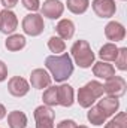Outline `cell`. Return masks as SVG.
Instances as JSON below:
<instances>
[{
    "label": "cell",
    "mask_w": 127,
    "mask_h": 128,
    "mask_svg": "<svg viewBox=\"0 0 127 128\" xmlns=\"http://www.w3.org/2000/svg\"><path fill=\"white\" fill-rule=\"evenodd\" d=\"M5 116H6V107L0 103V119H3Z\"/></svg>",
    "instance_id": "30"
},
{
    "label": "cell",
    "mask_w": 127,
    "mask_h": 128,
    "mask_svg": "<svg viewBox=\"0 0 127 128\" xmlns=\"http://www.w3.org/2000/svg\"><path fill=\"white\" fill-rule=\"evenodd\" d=\"M8 78V67L3 61H0V82H3Z\"/></svg>",
    "instance_id": "28"
},
{
    "label": "cell",
    "mask_w": 127,
    "mask_h": 128,
    "mask_svg": "<svg viewBox=\"0 0 127 128\" xmlns=\"http://www.w3.org/2000/svg\"><path fill=\"white\" fill-rule=\"evenodd\" d=\"M93 73H94V76L106 80L115 74V67L112 64H109L108 61H99V63L93 64Z\"/></svg>",
    "instance_id": "15"
},
{
    "label": "cell",
    "mask_w": 127,
    "mask_h": 128,
    "mask_svg": "<svg viewBox=\"0 0 127 128\" xmlns=\"http://www.w3.org/2000/svg\"><path fill=\"white\" fill-rule=\"evenodd\" d=\"M45 28V22H43V18L42 15L39 14H29L24 16L23 20V30L26 34L29 36H39L42 34Z\"/></svg>",
    "instance_id": "4"
},
{
    "label": "cell",
    "mask_w": 127,
    "mask_h": 128,
    "mask_svg": "<svg viewBox=\"0 0 127 128\" xmlns=\"http://www.w3.org/2000/svg\"><path fill=\"white\" fill-rule=\"evenodd\" d=\"M48 48H49L51 52H54V54L57 55V54L64 52L66 43H64L63 39H60V37H57V36H52V37H49V40H48Z\"/></svg>",
    "instance_id": "23"
},
{
    "label": "cell",
    "mask_w": 127,
    "mask_h": 128,
    "mask_svg": "<svg viewBox=\"0 0 127 128\" xmlns=\"http://www.w3.org/2000/svg\"><path fill=\"white\" fill-rule=\"evenodd\" d=\"M70 54L75 60V64H78L81 68H88L91 64H94V54L87 40H76L72 45Z\"/></svg>",
    "instance_id": "3"
},
{
    "label": "cell",
    "mask_w": 127,
    "mask_h": 128,
    "mask_svg": "<svg viewBox=\"0 0 127 128\" xmlns=\"http://www.w3.org/2000/svg\"><path fill=\"white\" fill-rule=\"evenodd\" d=\"M0 3L5 6V9H12L18 3V0H0Z\"/></svg>",
    "instance_id": "29"
},
{
    "label": "cell",
    "mask_w": 127,
    "mask_h": 128,
    "mask_svg": "<svg viewBox=\"0 0 127 128\" xmlns=\"http://www.w3.org/2000/svg\"><path fill=\"white\" fill-rule=\"evenodd\" d=\"M93 10L100 18H111L115 15L117 6L114 0H93Z\"/></svg>",
    "instance_id": "8"
},
{
    "label": "cell",
    "mask_w": 127,
    "mask_h": 128,
    "mask_svg": "<svg viewBox=\"0 0 127 128\" xmlns=\"http://www.w3.org/2000/svg\"><path fill=\"white\" fill-rule=\"evenodd\" d=\"M30 84L33 88H37V90L48 88L51 85V76L43 68H34L30 74Z\"/></svg>",
    "instance_id": "12"
},
{
    "label": "cell",
    "mask_w": 127,
    "mask_h": 128,
    "mask_svg": "<svg viewBox=\"0 0 127 128\" xmlns=\"http://www.w3.org/2000/svg\"><path fill=\"white\" fill-rule=\"evenodd\" d=\"M55 113L49 106H39L34 110L36 128H54Z\"/></svg>",
    "instance_id": "5"
},
{
    "label": "cell",
    "mask_w": 127,
    "mask_h": 128,
    "mask_svg": "<svg viewBox=\"0 0 127 128\" xmlns=\"http://www.w3.org/2000/svg\"><path fill=\"white\" fill-rule=\"evenodd\" d=\"M30 90L29 82L21 76H14L8 82V91L14 97H24Z\"/></svg>",
    "instance_id": "10"
},
{
    "label": "cell",
    "mask_w": 127,
    "mask_h": 128,
    "mask_svg": "<svg viewBox=\"0 0 127 128\" xmlns=\"http://www.w3.org/2000/svg\"><path fill=\"white\" fill-rule=\"evenodd\" d=\"M66 4H67V9H69L72 14L79 15V14H84V12L88 9L90 2H88V0H67Z\"/></svg>",
    "instance_id": "21"
},
{
    "label": "cell",
    "mask_w": 127,
    "mask_h": 128,
    "mask_svg": "<svg viewBox=\"0 0 127 128\" xmlns=\"http://www.w3.org/2000/svg\"><path fill=\"white\" fill-rule=\"evenodd\" d=\"M45 66L51 72V76L55 82L67 80L73 73V63L67 52L61 55H49L45 58Z\"/></svg>",
    "instance_id": "1"
},
{
    "label": "cell",
    "mask_w": 127,
    "mask_h": 128,
    "mask_svg": "<svg viewBox=\"0 0 127 128\" xmlns=\"http://www.w3.org/2000/svg\"><path fill=\"white\" fill-rule=\"evenodd\" d=\"M40 10H42V16H46L49 20H57L63 15L64 4L60 0H45Z\"/></svg>",
    "instance_id": "9"
},
{
    "label": "cell",
    "mask_w": 127,
    "mask_h": 128,
    "mask_svg": "<svg viewBox=\"0 0 127 128\" xmlns=\"http://www.w3.org/2000/svg\"><path fill=\"white\" fill-rule=\"evenodd\" d=\"M105 36L108 40L112 42H121L126 37V28L123 27V24L117 22V21H111L106 24L105 27Z\"/></svg>",
    "instance_id": "11"
},
{
    "label": "cell",
    "mask_w": 127,
    "mask_h": 128,
    "mask_svg": "<svg viewBox=\"0 0 127 128\" xmlns=\"http://www.w3.org/2000/svg\"><path fill=\"white\" fill-rule=\"evenodd\" d=\"M103 88H105V92L108 94V97H115V98H118V97L124 96L127 84H126V80H124V78L114 74L112 78L106 79V84L103 85Z\"/></svg>",
    "instance_id": "6"
},
{
    "label": "cell",
    "mask_w": 127,
    "mask_h": 128,
    "mask_svg": "<svg viewBox=\"0 0 127 128\" xmlns=\"http://www.w3.org/2000/svg\"><path fill=\"white\" fill-rule=\"evenodd\" d=\"M76 128H88V127H85V125H79V127H76Z\"/></svg>",
    "instance_id": "31"
},
{
    "label": "cell",
    "mask_w": 127,
    "mask_h": 128,
    "mask_svg": "<svg viewBox=\"0 0 127 128\" xmlns=\"http://www.w3.org/2000/svg\"><path fill=\"white\" fill-rule=\"evenodd\" d=\"M21 2H23L24 8H26V9H29V10H32V12H36V10L40 8L39 0H21Z\"/></svg>",
    "instance_id": "26"
},
{
    "label": "cell",
    "mask_w": 127,
    "mask_h": 128,
    "mask_svg": "<svg viewBox=\"0 0 127 128\" xmlns=\"http://www.w3.org/2000/svg\"><path fill=\"white\" fill-rule=\"evenodd\" d=\"M105 128H127V115L124 112H120L114 119H111Z\"/></svg>",
    "instance_id": "24"
},
{
    "label": "cell",
    "mask_w": 127,
    "mask_h": 128,
    "mask_svg": "<svg viewBox=\"0 0 127 128\" xmlns=\"http://www.w3.org/2000/svg\"><path fill=\"white\" fill-rule=\"evenodd\" d=\"M57 101L60 106L70 107L73 104V88L67 84L57 86Z\"/></svg>",
    "instance_id": "13"
},
{
    "label": "cell",
    "mask_w": 127,
    "mask_h": 128,
    "mask_svg": "<svg viewBox=\"0 0 127 128\" xmlns=\"http://www.w3.org/2000/svg\"><path fill=\"white\" fill-rule=\"evenodd\" d=\"M97 107L109 118V116H112V115L118 110L120 101H118V98H115V97H103L102 100H99Z\"/></svg>",
    "instance_id": "14"
},
{
    "label": "cell",
    "mask_w": 127,
    "mask_h": 128,
    "mask_svg": "<svg viewBox=\"0 0 127 128\" xmlns=\"http://www.w3.org/2000/svg\"><path fill=\"white\" fill-rule=\"evenodd\" d=\"M117 55H118V48L115 43H105L99 51V57L103 61H115Z\"/></svg>",
    "instance_id": "19"
},
{
    "label": "cell",
    "mask_w": 127,
    "mask_h": 128,
    "mask_svg": "<svg viewBox=\"0 0 127 128\" xmlns=\"http://www.w3.org/2000/svg\"><path fill=\"white\" fill-rule=\"evenodd\" d=\"M8 124L11 128H26L27 127V116L20 110H14L8 115Z\"/></svg>",
    "instance_id": "17"
},
{
    "label": "cell",
    "mask_w": 127,
    "mask_h": 128,
    "mask_svg": "<svg viewBox=\"0 0 127 128\" xmlns=\"http://www.w3.org/2000/svg\"><path fill=\"white\" fill-rule=\"evenodd\" d=\"M18 27V18L11 9H3L0 12V32L5 34H12Z\"/></svg>",
    "instance_id": "7"
},
{
    "label": "cell",
    "mask_w": 127,
    "mask_h": 128,
    "mask_svg": "<svg viewBox=\"0 0 127 128\" xmlns=\"http://www.w3.org/2000/svg\"><path fill=\"white\" fill-rule=\"evenodd\" d=\"M105 92V88H103V84L97 82V80H90L87 85H84L82 88H79L78 91V103L81 107L84 109H88L93 106L97 98L103 96Z\"/></svg>",
    "instance_id": "2"
},
{
    "label": "cell",
    "mask_w": 127,
    "mask_h": 128,
    "mask_svg": "<svg viewBox=\"0 0 127 128\" xmlns=\"http://www.w3.org/2000/svg\"><path fill=\"white\" fill-rule=\"evenodd\" d=\"M5 46L8 51H12V52H17L20 49H23L26 46V37L21 36V34H12L6 39L5 42Z\"/></svg>",
    "instance_id": "18"
},
{
    "label": "cell",
    "mask_w": 127,
    "mask_h": 128,
    "mask_svg": "<svg viewBox=\"0 0 127 128\" xmlns=\"http://www.w3.org/2000/svg\"><path fill=\"white\" fill-rule=\"evenodd\" d=\"M76 127H78L76 122L72 121V119H64V121H61V122L57 125V128H76Z\"/></svg>",
    "instance_id": "27"
},
{
    "label": "cell",
    "mask_w": 127,
    "mask_h": 128,
    "mask_svg": "<svg viewBox=\"0 0 127 128\" xmlns=\"http://www.w3.org/2000/svg\"><path fill=\"white\" fill-rule=\"evenodd\" d=\"M90 110H88V113H87V118H88V121L93 124V125H103L105 122H106V119H108V116L97 107V106H91V107H88Z\"/></svg>",
    "instance_id": "20"
},
{
    "label": "cell",
    "mask_w": 127,
    "mask_h": 128,
    "mask_svg": "<svg viewBox=\"0 0 127 128\" xmlns=\"http://www.w3.org/2000/svg\"><path fill=\"white\" fill-rule=\"evenodd\" d=\"M117 68L120 70H127V48H118V55L115 58Z\"/></svg>",
    "instance_id": "25"
},
{
    "label": "cell",
    "mask_w": 127,
    "mask_h": 128,
    "mask_svg": "<svg viewBox=\"0 0 127 128\" xmlns=\"http://www.w3.org/2000/svg\"><path fill=\"white\" fill-rule=\"evenodd\" d=\"M55 30H57V34H58L60 39L69 40V39H72L73 34H75V24H73L70 20H61V21H58Z\"/></svg>",
    "instance_id": "16"
},
{
    "label": "cell",
    "mask_w": 127,
    "mask_h": 128,
    "mask_svg": "<svg viewBox=\"0 0 127 128\" xmlns=\"http://www.w3.org/2000/svg\"><path fill=\"white\" fill-rule=\"evenodd\" d=\"M42 100H43V104L45 106H57L58 101H57V86H48L45 91H43V96H42Z\"/></svg>",
    "instance_id": "22"
}]
</instances>
